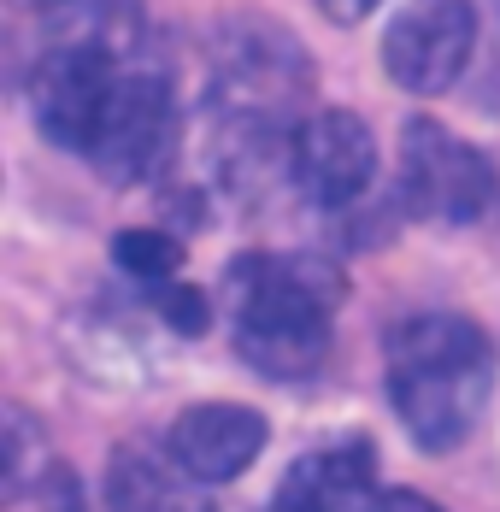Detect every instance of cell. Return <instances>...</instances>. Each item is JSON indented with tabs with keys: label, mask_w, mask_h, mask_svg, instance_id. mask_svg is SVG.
I'll return each mask as SVG.
<instances>
[{
	"label": "cell",
	"mask_w": 500,
	"mask_h": 512,
	"mask_svg": "<svg viewBox=\"0 0 500 512\" xmlns=\"http://www.w3.org/2000/svg\"><path fill=\"white\" fill-rule=\"evenodd\" d=\"M136 59L124 53H106L95 42H53L30 77V106H36V124L53 148L89 159L100 136V118L118 95V77L130 71Z\"/></svg>",
	"instance_id": "cell-5"
},
{
	"label": "cell",
	"mask_w": 500,
	"mask_h": 512,
	"mask_svg": "<svg viewBox=\"0 0 500 512\" xmlns=\"http://www.w3.org/2000/svg\"><path fill=\"white\" fill-rule=\"evenodd\" d=\"M153 312H159L177 336H200V330L212 324L206 295H200V289H189V283H153Z\"/></svg>",
	"instance_id": "cell-14"
},
{
	"label": "cell",
	"mask_w": 500,
	"mask_h": 512,
	"mask_svg": "<svg viewBox=\"0 0 500 512\" xmlns=\"http://www.w3.org/2000/svg\"><path fill=\"white\" fill-rule=\"evenodd\" d=\"M495 395V342L465 312H412L389 330V407L424 454H453Z\"/></svg>",
	"instance_id": "cell-1"
},
{
	"label": "cell",
	"mask_w": 500,
	"mask_h": 512,
	"mask_svg": "<svg viewBox=\"0 0 500 512\" xmlns=\"http://www.w3.org/2000/svg\"><path fill=\"white\" fill-rule=\"evenodd\" d=\"M18 6H42V12H53V6H59V0H18Z\"/></svg>",
	"instance_id": "cell-17"
},
{
	"label": "cell",
	"mask_w": 500,
	"mask_h": 512,
	"mask_svg": "<svg viewBox=\"0 0 500 512\" xmlns=\"http://www.w3.org/2000/svg\"><path fill=\"white\" fill-rule=\"evenodd\" d=\"M400 201L412 218H430V224H477L495 206V159L436 118H406Z\"/></svg>",
	"instance_id": "cell-4"
},
{
	"label": "cell",
	"mask_w": 500,
	"mask_h": 512,
	"mask_svg": "<svg viewBox=\"0 0 500 512\" xmlns=\"http://www.w3.org/2000/svg\"><path fill=\"white\" fill-rule=\"evenodd\" d=\"M377 454L371 442L342 436V442H318L312 454H300L277 489L271 512H377Z\"/></svg>",
	"instance_id": "cell-10"
},
{
	"label": "cell",
	"mask_w": 500,
	"mask_h": 512,
	"mask_svg": "<svg viewBox=\"0 0 500 512\" xmlns=\"http://www.w3.org/2000/svg\"><path fill=\"white\" fill-rule=\"evenodd\" d=\"M195 483L183 465L159 460V454H142V448H118L112 465H106V507L112 512H206Z\"/></svg>",
	"instance_id": "cell-11"
},
{
	"label": "cell",
	"mask_w": 500,
	"mask_h": 512,
	"mask_svg": "<svg viewBox=\"0 0 500 512\" xmlns=\"http://www.w3.org/2000/svg\"><path fill=\"white\" fill-rule=\"evenodd\" d=\"M177 148V101H171V77L136 59L124 77H118V95L100 118V136L89 148V165H95L106 183H148L159 177V165Z\"/></svg>",
	"instance_id": "cell-6"
},
{
	"label": "cell",
	"mask_w": 500,
	"mask_h": 512,
	"mask_svg": "<svg viewBox=\"0 0 500 512\" xmlns=\"http://www.w3.org/2000/svg\"><path fill=\"white\" fill-rule=\"evenodd\" d=\"M289 171H295L300 195L312 206L342 212L377 183V136L353 106L312 112L289 136Z\"/></svg>",
	"instance_id": "cell-8"
},
{
	"label": "cell",
	"mask_w": 500,
	"mask_h": 512,
	"mask_svg": "<svg viewBox=\"0 0 500 512\" xmlns=\"http://www.w3.org/2000/svg\"><path fill=\"white\" fill-rule=\"evenodd\" d=\"M265 418L236 401H200L177 412L165 430V454L183 465L195 483H236L259 454H265Z\"/></svg>",
	"instance_id": "cell-9"
},
{
	"label": "cell",
	"mask_w": 500,
	"mask_h": 512,
	"mask_svg": "<svg viewBox=\"0 0 500 512\" xmlns=\"http://www.w3.org/2000/svg\"><path fill=\"white\" fill-rule=\"evenodd\" d=\"M377 512H442V507H436V501H424L418 489H389Z\"/></svg>",
	"instance_id": "cell-16"
},
{
	"label": "cell",
	"mask_w": 500,
	"mask_h": 512,
	"mask_svg": "<svg viewBox=\"0 0 500 512\" xmlns=\"http://www.w3.org/2000/svg\"><path fill=\"white\" fill-rule=\"evenodd\" d=\"M312 89V59L271 18H224L212 36V101L224 124L277 130Z\"/></svg>",
	"instance_id": "cell-3"
},
{
	"label": "cell",
	"mask_w": 500,
	"mask_h": 512,
	"mask_svg": "<svg viewBox=\"0 0 500 512\" xmlns=\"http://www.w3.org/2000/svg\"><path fill=\"white\" fill-rule=\"evenodd\" d=\"M236 354L271 383H300L330 359L342 271L318 254H242L224 271Z\"/></svg>",
	"instance_id": "cell-2"
},
{
	"label": "cell",
	"mask_w": 500,
	"mask_h": 512,
	"mask_svg": "<svg viewBox=\"0 0 500 512\" xmlns=\"http://www.w3.org/2000/svg\"><path fill=\"white\" fill-rule=\"evenodd\" d=\"M477 53L471 0H406L383 30V71L406 95H448Z\"/></svg>",
	"instance_id": "cell-7"
},
{
	"label": "cell",
	"mask_w": 500,
	"mask_h": 512,
	"mask_svg": "<svg viewBox=\"0 0 500 512\" xmlns=\"http://www.w3.org/2000/svg\"><path fill=\"white\" fill-rule=\"evenodd\" d=\"M312 6H318L330 24H365V18H371L383 0H312Z\"/></svg>",
	"instance_id": "cell-15"
},
{
	"label": "cell",
	"mask_w": 500,
	"mask_h": 512,
	"mask_svg": "<svg viewBox=\"0 0 500 512\" xmlns=\"http://www.w3.org/2000/svg\"><path fill=\"white\" fill-rule=\"evenodd\" d=\"M112 259H118V271L124 277H136V283H171L177 277V265H183V242L171 236V230H118V242H112Z\"/></svg>",
	"instance_id": "cell-12"
},
{
	"label": "cell",
	"mask_w": 500,
	"mask_h": 512,
	"mask_svg": "<svg viewBox=\"0 0 500 512\" xmlns=\"http://www.w3.org/2000/svg\"><path fill=\"white\" fill-rule=\"evenodd\" d=\"M48 430L24 407H6V483L12 495H24L36 483V471H48Z\"/></svg>",
	"instance_id": "cell-13"
}]
</instances>
